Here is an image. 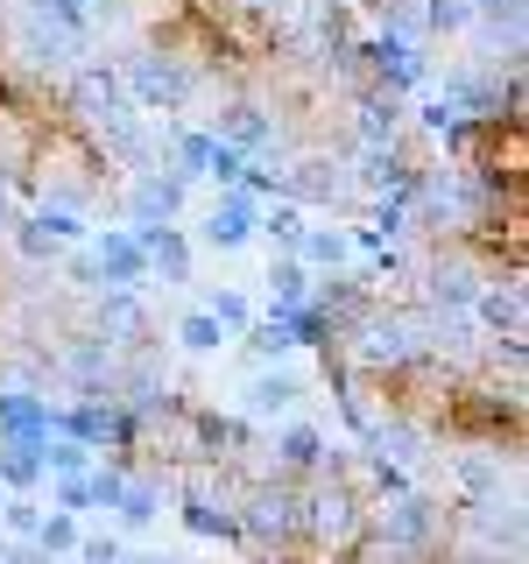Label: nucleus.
I'll return each instance as SVG.
<instances>
[{"instance_id": "obj_1", "label": "nucleus", "mask_w": 529, "mask_h": 564, "mask_svg": "<svg viewBox=\"0 0 529 564\" xmlns=\"http://www.w3.org/2000/svg\"><path fill=\"white\" fill-rule=\"evenodd\" d=\"M234 536H240L255 557H276L282 543L304 536V494H296L290 480L247 487V494H240V508H234Z\"/></svg>"}, {"instance_id": "obj_2", "label": "nucleus", "mask_w": 529, "mask_h": 564, "mask_svg": "<svg viewBox=\"0 0 529 564\" xmlns=\"http://www.w3.org/2000/svg\"><path fill=\"white\" fill-rule=\"evenodd\" d=\"M367 529L388 536V543H402V551H423V557H438V543H445V516L410 487H388V501L367 508Z\"/></svg>"}, {"instance_id": "obj_3", "label": "nucleus", "mask_w": 529, "mask_h": 564, "mask_svg": "<svg viewBox=\"0 0 529 564\" xmlns=\"http://www.w3.org/2000/svg\"><path fill=\"white\" fill-rule=\"evenodd\" d=\"M367 529V501L353 487H317V494H304V543H317V551H346L353 536Z\"/></svg>"}, {"instance_id": "obj_4", "label": "nucleus", "mask_w": 529, "mask_h": 564, "mask_svg": "<svg viewBox=\"0 0 529 564\" xmlns=\"http://www.w3.org/2000/svg\"><path fill=\"white\" fill-rule=\"evenodd\" d=\"M255 219H261V205L247 198V191H226V198L198 219V247H219V254H234V247L255 240Z\"/></svg>"}, {"instance_id": "obj_5", "label": "nucleus", "mask_w": 529, "mask_h": 564, "mask_svg": "<svg viewBox=\"0 0 529 564\" xmlns=\"http://www.w3.org/2000/svg\"><path fill=\"white\" fill-rule=\"evenodd\" d=\"M417 352H423V339H417L410 317H367L360 325V360L367 367H410Z\"/></svg>"}, {"instance_id": "obj_6", "label": "nucleus", "mask_w": 529, "mask_h": 564, "mask_svg": "<svg viewBox=\"0 0 529 564\" xmlns=\"http://www.w3.org/2000/svg\"><path fill=\"white\" fill-rule=\"evenodd\" d=\"M93 254H99V275L114 282V290H141V282H149V247H141V234L106 226V234L93 240Z\"/></svg>"}, {"instance_id": "obj_7", "label": "nucleus", "mask_w": 529, "mask_h": 564, "mask_svg": "<svg viewBox=\"0 0 529 564\" xmlns=\"http://www.w3.org/2000/svg\"><path fill=\"white\" fill-rule=\"evenodd\" d=\"M247 410L261 423H282L304 410V375H290V367H261L255 381H247Z\"/></svg>"}, {"instance_id": "obj_8", "label": "nucleus", "mask_w": 529, "mask_h": 564, "mask_svg": "<svg viewBox=\"0 0 529 564\" xmlns=\"http://www.w3.org/2000/svg\"><path fill=\"white\" fill-rule=\"evenodd\" d=\"M473 317H481L494 339L522 346V290H516V282H481V296H473Z\"/></svg>"}, {"instance_id": "obj_9", "label": "nucleus", "mask_w": 529, "mask_h": 564, "mask_svg": "<svg viewBox=\"0 0 529 564\" xmlns=\"http://www.w3.org/2000/svg\"><path fill=\"white\" fill-rule=\"evenodd\" d=\"M325 466V431L304 416H282V431H276V473H317Z\"/></svg>"}, {"instance_id": "obj_10", "label": "nucleus", "mask_w": 529, "mask_h": 564, "mask_svg": "<svg viewBox=\"0 0 529 564\" xmlns=\"http://www.w3.org/2000/svg\"><path fill=\"white\" fill-rule=\"evenodd\" d=\"M176 205H184V184L155 170V176H141V184H134L128 219H134V226H170V219H176Z\"/></svg>"}, {"instance_id": "obj_11", "label": "nucleus", "mask_w": 529, "mask_h": 564, "mask_svg": "<svg viewBox=\"0 0 529 564\" xmlns=\"http://www.w3.org/2000/svg\"><path fill=\"white\" fill-rule=\"evenodd\" d=\"M290 254L304 261V269H332V275H339L346 261H353V234H346V226H304Z\"/></svg>"}, {"instance_id": "obj_12", "label": "nucleus", "mask_w": 529, "mask_h": 564, "mask_svg": "<svg viewBox=\"0 0 529 564\" xmlns=\"http://www.w3.org/2000/svg\"><path fill=\"white\" fill-rule=\"evenodd\" d=\"M128 85H134V99L141 106H176L191 93V78L176 64H155V57H141V64H128Z\"/></svg>"}, {"instance_id": "obj_13", "label": "nucleus", "mask_w": 529, "mask_h": 564, "mask_svg": "<svg viewBox=\"0 0 529 564\" xmlns=\"http://www.w3.org/2000/svg\"><path fill=\"white\" fill-rule=\"evenodd\" d=\"M452 494H458V501H487V494H501V452H458L452 458Z\"/></svg>"}, {"instance_id": "obj_14", "label": "nucleus", "mask_w": 529, "mask_h": 564, "mask_svg": "<svg viewBox=\"0 0 529 564\" xmlns=\"http://www.w3.org/2000/svg\"><path fill=\"white\" fill-rule=\"evenodd\" d=\"M269 304L282 311V317H296V311H311V269L296 254H282V261H269Z\"/></svg>"}, {"instance_id": "obj_15", "label": "nucleus", "mask_w": 529, "mask_h": 564, "mask_svg": "<svg viewBox=\"0 0 529 564\" xmlns=\"http://www.w3.org/2000/svg\"><path fill=\"white\" fill-rule=\"evenodd\" d=\"M141 247H149V269H163L170 282H191V240L176 226H141Z\"/></svg>"}, {"instance_id": "obj_16", "label": "nucleus", "mask_w": 529, "mask_h": 564, "mask_svg": "<svg viewBox=\"0 0 529 564\" xmlns=\"http://www.w3.org/2000/svg\"><path fill=\"white\" fill-rule=\"evenodd\" d=\"M176 346L184 352H219V346H234V332H226L205 304H191L184 317H176Z\"/></svg>"}, {"instance_id": "obj_17", "label": "nucleus", "mask_w": 529, "mask_h": 564, "mask_svg": "<svg viewBox=\"0 0 529 564\" xmlns=\"http://www.w3.org/2000/svg\"><path fill=\"white\" fill-rule=\"evenodd\" d=\"M114 516L128 522V529H149L155 516H163V480H120V501H114Z\"/></svg>"}, {"instance_id": "obj_18", "label": "nucleus", "mask_w": 529, "mask_h": 564, "mask_svg": "<svg viewBox=\"0 0 529 564\" xmlns=\"http://www.w3.org/2000/svg\"><path fill=\"white\" fill-rule=\"evenodd\" d=\"M212 128H219V141H226V149H261V141H269V120H261L255 113V106H226V113L219 120H212Z\"/></svg>"}, {"instance_id": "obj_19", "label": "nucleus", "mask_w": 529, "mask_h": 564, "mask_svg": "<svg viewBox=\"0 0 529 564\" xmlns=\"http://www.w3.org/2000/svg\"><path fill=\"white\" fill-rule=\"evenodd\" d=\"M346 564H431L423 551H402V543H388V536H375V529H360V536L339 551Z\"/></svg>"}, {"instance_id": "obj_20", "label": "nucleus", "mask_w": 529, "mask_h": 564, "mask_svg": "<svg viewBox=\"0 0 529 564\" xmlns=\"http://www.w3.org/2000/svg\"><path fill=\"white\" fill-rule=\"evenodd\" d=\"M473 296H481V282H473L466 261H438V275H431V304H452V311H466Z\"/></svg>"}, {"instance_id": "obj_21", "label": "nucleus", "mask_w": 529, "mask_h": 564, "mask_svg": "<svg viewBox=\"0 0 529 564\" xmlns=\"http://www.w3.org/2000/svg\"><path fill=\"white\" fill-rule=\"evenodd\" d=\"M78 536H85L78 516H71V508H50L43 529H35V551H43V557H71V551H78Z\"/></svg>"}, {"instance_id": "obj_22", "label": "nucleus", "mask_w": 529, "mask_h": 564, "mask_svg": "<svg viewBox=\"0 0 529 564\" xmlns=\"http://www.w3.org/2000/svg\"><path fill=\"white\" fill-rule=\"evenodd\" d=\"M35 529H43V501H29V494H8V501H0V536L35 543Z\"/></svg>"}, {"instance_id": "obj_23", "label": "nucleus", "mask_w": 529, "mask_h": 564, "mask_svg": "<svg viewBox=\"0 0 529 564\" xmlns=\"http://www.w3.org/2000/svg\"><path fill=\"white\" fill-rule=\"evenodd\" d=\"M255 234H269L276 247H296V234H304V212H296V205H269L255 219Z\"/></svg>"}, {"instance_id": "obj_24", "label": "nucleus", "mask_w": 529, "mask_h": 564, "mask_svg": "<svg viewBox=\"0 0 529 564\" xmlns=\"http://www.w3.org/2000/svg\"><path fill=\"white\" fill-rule=\"evenodd\" d=\"M205 311L219 317L226 332H247V325H255V311H247V296H240V290H212V296H205Z\"/></svg>"}, {"instance_id": "obj_25", "label": "nucleus", "mask_w": 529, "mask_h": 564, "mask_svg": "<svg viewBox=\"0 0 529 564\" xmlns=\"http://www.w3.org/2000/svg\"><path fill=\"white\" fill-rule=\"evenodd\" d=\"M423 22H431V29H466L473 22V0H431V8H423Z\"/></svg>"}, {"instance_id": "obj_26", "label": "nucleus", "mask_w": 529, "mask_h": 564, "mask_svg": "<svg viewBox=\"0 0 529 564\" xmlns=\"http://www.w3.org/2000/svg\"><path fill=\"white\" fill-rule=\"evenodd\" d=\"M78 564H128V551H120L114 536H78V551H71Z\"/></svg>"}, {"instance_id": "obj_27", "label": "nucleus", "mask_w": 529, "mask_h": 564, "mask_svg": "<svg viewBox=\"0 0 529 564\" xmlns=\"http://www.w3.org/2000/svg\"><path fill=\"white\" fill-rule=\"evenodd\" d=\"M8 226H14V205H8V191H0V234H8Z\"/></svg>"}, {"instance_id": "obj_28", "label": "nucleus", "mask_w": 529, "mask_h": 564, "mask_svg": "<svg viewBox=\"0 0 529 564\" xmlns=\"http://www.w3.org/2000/svg\"><path fill=\"white\" fill-rule=\"evenodd\" d=\"M255 8H261V0H255Z\"/></svg>"}]
</instances>
